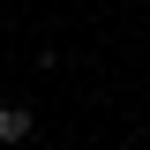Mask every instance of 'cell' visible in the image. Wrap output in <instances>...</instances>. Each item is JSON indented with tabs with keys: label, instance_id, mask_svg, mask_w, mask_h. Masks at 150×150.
Instances as JSON below:
<instances>
[{
	"label": "cell",
	"instance_id": "obj_1",
	"mask_svg": "<svg viewBox=\"0 0 150 150\" xmlns=\"http://www.w3.org/2000/svg\"><path fill=\"white\" fill-rule=\"evenodd\" d=\"M30 135H38V112H30V105H0V143H8V150H23Z\"/></svg>",
	"mask_w": 150,
	"mask_h": 150
}]
</instances>
